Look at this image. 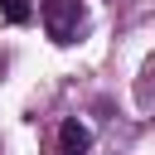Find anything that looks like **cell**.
I'll return each instance as SVG.
<instances>
[{
  "label": "cell",
  "mask_w": 155,
  "mask_h": 155,
  "mask_svg": "<svg viewBox=\"0 0 155 155\" xmlns=\"http://www.w3.org/2000/svg\"><path fill=\"white\" fill-rule=\"evenodd\" d=\"M58 150H63V155H87V150H92V131H87L82 121H63V126H58Z\"/></svg>",
  "instance_id": "2"
},
{
  "label": "cell",
  "mask_w": 155,
  "mask_h": 155,
  "mask_svg": "<svg viewBox=\"0 0 155 155\" xmlns=\"http://www.w3.org/2000/svg\"><path fill=\"white\" fill-rule=\"evenodd\" d=\"M0 15H5L10 24H29V15H34V5H29V0H0Z\"/></svg>",
  "instance_id": "3"
},
{
  "label": "cell",
  "mask_w": 155,
  "mask_h": 155,
  "mask_svg": "<svg viewBox=\"0 0 155 155\" xmlns=\"http://www.w3.org/2000/svg\"><path fill=\"white\" fill-rule=\"evenodd\" d=\"M0 78H5V53H0Z\"/></svg>",
  "instance_id": "4"
},
{
  "label": "cell",
  "mask_w": 155,
  "mask_h": 155,
  "mask_svg": "<svg viewBox=\"0 0 155 155\" xmlns=\"http://www.w3.org/2000/svg\"><path fill=\"white\" fill-rule=\"evenodd\" d=\"M44 29L53 44H73L82 29V5L78 0H44Z\"/></svg>",
  "instance_id": "1"
}]
</instances>
